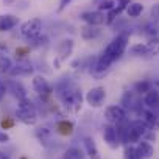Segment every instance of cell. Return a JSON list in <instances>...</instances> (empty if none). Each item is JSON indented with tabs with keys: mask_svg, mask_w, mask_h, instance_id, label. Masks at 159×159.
Returning <instances> with one entry per match:
<instances>
[{
	"mask_svg": "<svg viewBox=\"0 0 159 159\" xmlns=\"http://www.w3.org/2000/svg\"><path fill=\"white\" fill-rule=\"evenodd\" d=\"M53 94L58 97L61 106L72 114H76L81 111L83 102H84V95L81 92L76 83H73L70 78H62L58 83L53 84Z\"/></svg>",
	"mask_w": 159,
	"mask_h": 159,
	"instance_id": "obj_1",
	"label": "cell"
},
{
	"mask_svg": "<svg viewBox=\"0 0 159 159\" xmlns=\"http://www.w3.org/2000/svg\"><path fill=\"white\" fill-rule=\"evenodd\" d=\"M5 81H7L8 94L13 95L17 102L28 97V91H27V88L24 86L22 81H19V80H16V78H10V80H5Z\"/></svg>",
	"mask_w": 159,
	"mask_h": 159,
	"instance_id": "obj_9",
	"label": "cell"
},
{
	"mask_svg": "<svg viewBox=\"0 0 159 159\" xmlns=\"http://www.w3.org/2000/svg\"><path fill=\"white\" fill-rule=\"evenodd\" d=\"M27 55H30V47H28V45H27V47H19V48L16 50V58H17V59H25Z\"/></svg>",
	"mask_w": 159,
	"mask_h": 159,
	"instance_id": "obj_31",
	"label": "cell"
},
{
	"mask_svg": "<svg viewBox=\"0 0 159 159\" xmlns=\"http://www.w3.org/2000/svg\"><path fill=\"white\" fill-rule=\"evenodd\" d=\"M83 147H84V153L89 156V159H102L100 150H98L95 140H94L91 136L83 137Z\"/></svg>",
	"mask_w": 159,
	"mask_h": 159,
	"instance_id": "obj_15",
	"label": "cell"
},
{
	"mask_svg": "<svg viewBox=\"0 0 159 159\" xmlns=\"http://www.w3.org/2000/svg\"><path fill=\"white\" fill-rule=\"evenodd\" d=\"M142 139V136L134 129V126L131 125V120L128 123V128H126V133H125V137H123V142L122 145H136L139 140Z\"/></svg>",
	"mask_w": 159,
	"mask_h": 159,
	"instance_id": "obj_18",
	"label": "cell"
},
{
	"mask_svg": "<svg viewBox=\"0 0 159 159\" xmlns=\"http://www.w3.org/2000/svg\"><path fill=\"white\" fill-rule=\"evenodd\" d=\"M72 2H73V0H59V5H58V10H56V11H58V13H62Z\"/></svg>",
	"mask_w": 159,
	"mask_h": 159,
	"instance_id": "obj_34",
	"label": "cell"
},
{
	"mask_svg": "<svg viewBox=\"0 0 159 159\" xmlns=\"http://www.w3.org/2000/svg\"><path fill=\"white\" fill-rule=\"evenodd\" d=\"M143 33L150 38H156L159 36V22H150L143 27Z\"/></svg>",
	"mask_w": 159,
	"mask_h": 159,
	"instance_id": "obj_30",
	"label": "cell"
},
{
	"mask_svg": "<svg viewBox=\"0 0 159 159\" xmlns=\"http://www.w3.org/2000/svg\"><path fill=\"white\" fill-rule=\"evenodd\" d=\"M159 55V38H150L148 42H147V55L145 58H153Z\"/></svg>",
	"mask_w": 159,
	"mask_h": 159,
	"instance_id": "obj_24",
	"label": "cell"
},
{
	"mask_svg": "<svg viewBox=\"0 0 159 159\" xmlns=\"http://www.w3.org/2000/svg\"><path fill=\"white\" fill-rule=\"evenodd\" d=\"M17 3V0H2V5L3 7H13Z\"/></svg>",
	"mask_w": 159,
	"mask_h": 159,
	"instance_id": "obj_39",
	"label": "cell"
},
{
	"mask_svg": "<svg viewBox=\"0 0 159 159\" xmlns=\"http://www.w3.org/2000/svg\"><path fill=\"white\" fill-rule=\"evenodd\" d=\"M34 70H36V67H34V64H33L28 58H25V59H17V61L14 62L13 69L10 70L8 76H10V78L30 76V75H34Z\"/></svg>",
	"mask_w": 159,
	"mask_h": 159,
	"instance_id": "obj_8",
	"label": "cell"
},
{
	"mask_svg": "<svg viewBox=\"0 0 159 159\" xmlns=\"http://www.w3.org/2000/svg\"><path fill=\"white\" fill-rule=\"evenodd\" d=\"M8 94V89H7V81L0 78V102L5 98V95Z\"/></svg>",
	"mask_w": 159,
	"mask_h": 159,
	"instance_id": "obj_33",
	"label": "cell"
},
{
	"mask_svg": "<svg viewBox=\"0 0 159 159\" xmlns=\"http://www.w3.org/2000/svg\"><path fill=\"white\" fill-rule=\"evenodd\" d=\"M55 129H56V133H58L59 136L69 137V136H72V134L75 133V123H73L72 120H69V119H61V120L56 122Z\"/></svg>",
	"mask_w": 159,
	"mask_h": 159,
	"instance_id": "obj_14",
	"label": "cell"
},
{
	"mask_svg": "<svg viewBox=\"0 0 159 159\" xmlns=\"http://www.w3.org/2000/svg\"><path fill=\"white\" fill-rule=\"evenodd\" d=\"M151 88H154L153 81H150V80H139V81H136L134 86H133V92L137 97H143Z\"/></svg>",
	"mask_w": 159,
	"mask_h": 159,
	"instance_id": "obj_20",
	"label": "cell"
},
{
	"mask_svg": "<svg viewBox=\"0 0 159 159\" xmlns=\"http://www.w3.org/2000/svg\"><path fill=\"white\" fill-rule=\"evenodd\" d=\"M102 36V28L100 27H94V25H84L80 28V38L86 42L95 41Z\"/></svg>",
	"mask_w": 159,
	"mask_h": 159,
	"instance_id": "obj_13",
	"label": "cell"
},
{
	"mask_svg": "<svg viewBox=\"0 0 159 159\" xmlns=\"http://www.w3.org/2000/svg\"><path fill=\"white\" fill-rule=\"evenodd\" d=\"M106 97H108L106 88L98 84V86L91 88V89L84 94V102H86L91 108H100V106H103Z\"/></svg>",
	"mask_w": 159,
	"mask_h": 159,
	"instance_id": "obj_5",
	"label": "cell"
},
{
	"mask_svg": "<svg viewBox=\"0 0 159 159\" xmlns=\"http://www.w3.org/2000/svg\"><path fill=\"white\" fill-rule=\"evenodd\" d=\"M103 117H105L106 123L117 125V123H122V122H125L128 119V112L120 105H109V106L105 108Z\"/></svg>",
	"mask_w": 159,
	"mask_h": 159,
	"instance_id": "obj_6",
	"label": "cell"
},
{
	"mask_svg": "<svg viewBox=\"0 0 159 159\" xmlns=\"http://www.w3.org/2000/svg\"><path fill=\"white\" fill-rule=\"evenodd\" d=\"M16 119H17V122H20L27 126H34L39 120V112H38V106H36L34 100H31L30 97L19 100L17 109H16Z\"/></svg>",
	"mask_w": 159,
	"mask_h": 159,
	"instance_id": "obj_2",
	"label": "cell"
},
{
	"mask_svg": "<svg viewBox=\"0 0 159 159\" xmlns=\"http://www.w3.org/2000/svg\"><path fill=\"white\" fill-rule=\"evenodd\" d=\"M84 156H86V153H84V150H81L80 147H69L66 151H64V154H62V159H84Z\"/></svg>",
	"mask_w": 159,
	"mask_h": 159,
	"instance_id": "obj_23",
	"label": "cell"
},
{
	"mask_svg": "<svg viewBox=\"0 0 159 159\" xmlns=\"http://www.w3.org/2000/svg\"><path fill=\"white\" fill-rule=\"evenodd\" d=\"M125 11H126V14H128L129 19H136V17H139L143 13V5L139 3V2H131Z\"/></svg>",
	"mask_w": 159,
	"mask_h": 159,
	"instance_id": "obj_25",
	"label": "cell"
},
{
	"mask_svg": "<svg viewBox=\"0 0 159 159\" xmlns=\"http://www.w3.org/2000/svg\"><path fill=\"white\" fill-rule=\"evenodd\" d=\"M129 53H131L133 56H143V58H145V55H147V44H143V42L133 44V45L129 47Z\"/></svg>",
	"mask_w": 159,
	"mask_h": 159,
	"instance_id": "obj_29",
	"label": "cell"
},
{
	"mask_svg": "<svg viewBox=\"0 0 159 159\" xmlns=\"http://www.w3.org/2000/svg\"><path fill=\"white\" fill-rule=\"evenodd\" d=\"M75 50V39L70 36H66L62 39H59L55 45V52H56V58H59L62 62L67 61Z\"/></svg>",
	"mask_w": 159,
	"mask_h": 159,
	"instance_id": "obj_7",
	"label": "cell"
},
{
	"mask_svg": "<svg viewBox=\"0 0 159 159\" xmlns=\"http://www.w3.org/2000/svg\"><path fill=\"white\" fill-rule=\"evenodd\" d=\"M150 17H151V22H159V3H156V5L151 7Z\"/></svg>",
	"mask_w": 159,
	"mask_h": 159,
	"instance_id": "obj_32",
	"label": "cell"
},
{
	"mask_svg": "<svg viewBox=\"0 0 159 159\" xmlns=\"http://www.w3.org/2000/svg\"><path fill=\"white\" fill-rule=\"evenodd\" d=\"M14 62L10 56H7L5 53H0V73L2 75H8L10 70L13 69Z\"/></svg>",
	"mask_w": 159,
	"mask_h": 159,
	"instance_id": "obj_26",
	"label": "cell"
},
{
	"mask_svg": "<svg viewBox=\"0 0 159 159\" xmlns=\"http://www.w3.org/2000/svg\"><path fill=\"white\" fill-rule=\"evenodd\" d=\"M129 3H131V0H117V7H119L120 10H123V11L128 8Z\"/></svg>",
	"mask_w": 159,
	"mask_h": 159,
	"instance_id": "obj_38",
	"label": "cell"
},
{
	"mask_svg": "<svg viewBox=\"0 0 159 159\" xmlns=\"http://www.w3.org/2000/svg\"><path fill=\"white\" fill-rule=\"evenodd\" d=\"M80 19H81L86 25L102 27V25H105L106 14L98 11V10H89V11H83L81 14H80Z\"/></svg>",
	"mask_w": 159,
	"mask_h": 159,
	"instance_id": "obj_10",
	"label": "cell"
},
{
	"mask_svg": "<svg viewBox=\"0 0 159 159\" xmlns=\"http://www.w3.org/2000/svg\"><path fill=\"white\" fill-rule=\"evenodd\" d=\"M34 136H36V139L39 140L41 145L47 147V145L50 143V140H52L53 129H52L50 126H45V125H44V126H38L36 131H34Z\"/></svg>",
	"mask_w": 159,
	"mask_h": 159,
	"instance_id": "obj_17",
	"label": "cell"
},
{
	"mask_svg": "<svg viewBox=\"0 0 159 159\" xmlns=\"http://www.w3.org/2000/svg\"><path fill=\"white\" fill-rule=\"evenodd\" d=\"M103 140L106 142V145L112 150H117L120 147V140L117 137V131H116V125L106 123L103 126Z\"/></svg>",
	"mask_w": 159,
	"mask_h": 159,
	"instance_id": "obj_11",
	"label": "cell"
},
{
	"mask_svg": "<svg viewBox=\"0 0 159 159\" xmlns=\"http://www.w3.org/2000/svg\"><path fill=\"white\" fill-rule=\"evenodd\" d=\"M116 7H117V0H98V3H97V10L102 13H108L114 10Z\"/></svg>",
	"mask_w": 159,
	"mask_h": 159,
	"instance_id": "obj_28",
	"label": "cell"
},
{
	"mask_svg": "<svg viewBox=\"0 0 159 159\" xmlns=\"http://www.w3.org/2000/svg\"><path fill=\"white\" fill-rule=\"evenodd\" d=\"M31 89L38 94V97H52L53 95V84L42 73L33 75V78H31Z\"/></svg>",
	"mask_w": 159,
	"mask_h": 159,
	"instance_id": "obj_4",
	"label": "cell"
},
{
	"mask_svg": "<svg viewBox=\"0 0 159 159\" xmlns=\"http://www.w3.org/2000/svg\"><path fill=\"white\" fill-rule=\"evenodd\" d=\"M136 102H137V95H136L133 91H125V92H123V95H122V98H120V106L128 112L129 109L133 111V108H134Z\"/></svg>",
	"mask_w": 159,
	"mask_h": 159,
	"instance_id": "obj_19",
	"label": "cell"
},
{
	"mask_svg": "<svg viewBox=\"0 0 159 159\" xmlns=\"http://www.w3.org/2000/svg\"><path fill=\"white\" fill-rule=\"evenodd\" d=\"M123 159H143L139 153L136 145H125L123 148Z\"/></svg>",
	"mask_w": 159,
	"mask_h": 159,
	"instance_id": "obj_27",
	"label": "cell"
},
{
	"mask_svg": "<svg viewBox=\"0 0 159 159\" xmlns=\"http://www.w3.org/2000/svg\"><path fill=\"white\" fill-rule=\"evenodd\" d=\"M61 62H62V61H61L59 58H56V56H55V59H53V67H55V69H59Z\"/></svg>",
	"mask_w": 159,
	"mask_h": 159,
	"instance_id": "obj_40",
	"label": "cell"
},
{
	"mask_svg": "<svg viewBox=\"0 0 159 159\" xmlns=\"http://www.w3.org/2000/svg\"><path fill=\"white\" fill-rule=\"evenodd\" d=\"M142 139L151 143L153 140H156V134H154V131H153V129H148V131H147V134H145V136H143Z\"/></svg>",
	"mask_w": 159,
	"mask_h": 159,
	"instance_id": "obj_35",
	"label": "cell"
},
{
	"mask_svg": "<svg viewBox=\"0 0 159 159\" xmlns=\"http://www.w3.org/2000/svg\"><path fill=\"white\" fill-rule=\"evenodd\" d=\"M20 24V19L14 14H0V33H10Z\"/></svg>",
	"mask_w": 159,
	"mask_h": 159,
	"instance_id": "obj_12",
	"label": "cell"
},
{
	"mask_svg": "<svg viewBox=\"0 0 159 159\" xmlns=\"http://www.w3.org/2000/svg\"><path fill=\"white\" fill-rule=\"evenodd\" d=\"M136 147H137V150H139V153L142 154L143 159H150V157H153V154H154V147H153L150 142L140 139V140L136 143Z\"/></svg>",
	"mask_w": 159,
	"mask_h": 159,
	"instance_id": "obj_21",
	"label": "cell"
},
{
	"mask_svg": "<svg viewBox=\"0 0 159 159\" xmlns=\"http://www.w3.org/2000/svg\"><path fill=\"white\" fill-rule=\"evenodd\" d=\"M143 105L148 109H159V89L151 88L145 95H143Z\"/></svg>",
	"mask_w": 159,
	"mask_h": 159,
	"instance_id": "obj_16",
	"label": "cell"
},
{
	"mask_svg": "<svg viewBox=\"0 0 159 159\" xmlns=\"http://www.w3.org/2000/svg\"><path fill=\"white\" fill-rule=\"evenodd\" d=\"M42 30H44V22L41 17H33L27 22H24L19 28V34L20 38H24L27 42L33 41L34 38H38L39 34H42Z\"/></svg>",
	"mask_w": 159,
	"mask_h": 159,
	"instance_id": "obj_3",
	"label": "cell"
},
{
	"mask_svg": "<svg viewBox=\"0 0 159 159\" xmlns=\"http://www.w3.org/2000/svg\"><path fill=\"white\" fill-rule=\"evenodd\" d=\"M0 159H11L8 153H5L3 150H0Z\"/></svg>",
	"mask_w": 159,
	"mask_h": 159,
	"instance_id": "obj_41",
	"label": "cell"
},
{
	"mask_svg": "<svg viewBox=\"0 0 159 159\" xmlns=\"http://www.w3.org/2000/svg\"><path fill=\"white\" fill-rule=\"evenodd\" d=\"M10 140H11L10 134L7 131H3V129H0V143H8Z\"/></svg>",
	"mask_w": 159,
	"mask_h": 159,
	"instance_id": "obj_36",
	"label": "cell"
},
{
	"mask_svg": "<svg viewBox=\"0 0 159 159\" xmlns=\"http://www.w3.org/2000/svg\"><path fill=\"white\" fill-rule=\"evenodd\" d=\"M48 42H50V38H48L45 33H42V34H39L38 38H34L33 41H30V42H28V47H30V50H39V48L47 47Z\"/></svg>",
	"mask_w": 159,
	"mask_h": 159,
	"instance_id": "obj_22",
	"label": "cell"
},
{
	"mask_svg": "<svg viewBox=\"0 0 159 159\" xmlns=\"http://www.w3.org/2000/svg\"><path fill=\"white\" fill-rule=\"evenodd\" d=\"M14 125V120L13 119H3L2 120V129H8L10 126Z\"/></svg>",
	"mask_w": 159,
	"mask_h": 159,
	"instance_id": "obj_37",
	"label": "cell"
}]
</instances>
